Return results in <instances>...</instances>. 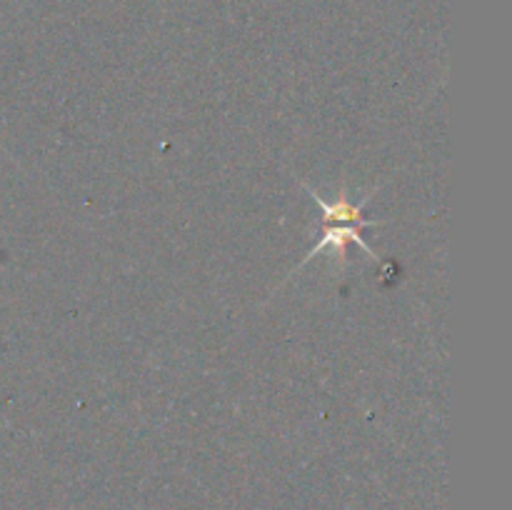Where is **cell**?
I'll return each instance as SVG.
<instances>
[{
    "label": "cell",
    "mask_w": 512,
    "mask_h": 510,
    "mask_svg": "<svg viewBox=\"0 0 512 510\" xmlns=\"http://www.w3.org/2000/svg\"><path fill=\"white\" fill-rule=\"evenodd\" d=\"M363 228L365 225H360V223H323V235H320L318 243L310 248V253L305 255L303 263H300L295 270H300L303 265H308L310 260H313L315 255L323 253L325 248L335 250V265H338V268H345V263H348L350 245H360V248L365 250V255H368L370 260H375L378 258V253H375V250L365 243L363 235H360V230Z\"/></svg>",
    "instance_id": "cell-1"
},
{
    "label": "cell",
    "mask_w": 512,
    "mask_h": 510,
    "mask_svg": "<svg viewBox=\"0 0 512 510\" xmlns=\"http://www.w3.org/2000/svg\"><path fill=\"white\" fill-rule=\"evenodd\" d=\"M303 188L308 190L310 198H313L315 203L320 205V210H323V223H360V225H365V228H375V225H383V220L363 218L365 205L370 203V198H373L375 190H378V188H375L373 193L365 195L363 200H358V203H353V200H350L348 190H345V188H340L338 198H335V200H325L323 195L318 193V190L310 188V185H305V183H303Z\"/></svg>",
    "instance_id": "cell-2"
}]
</instances>
